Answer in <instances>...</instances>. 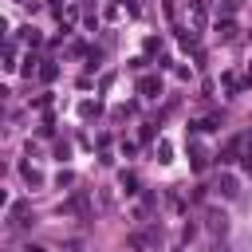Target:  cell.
<instances>
[{
    "mask_svg": "<svg viewBox=\"0 0 252 252\" xmlns=\"http://www.w3.org/2000/svg\"><path fill=\"white\" fill-rule=\"evenodd\" d=\"M138 91H142L146 98H154V94H161V79H154V75H146V79L138 83Z\"/></svg>",
    "mask_w": 252,
    "mask_h": 252,
    "instance_id": "277c9868",
    "label": "cell"
},
{
    "mask_svg": "<svg viewBox=\"0 0 252 252\" xmlns=\"http://www.w3.org/2000/svg\"><path fill=\"white\" fill-rule=\"evenodd\" d=\"M20 177H24L28 185H39V181H43V177H39V169H32L28 161H20Z\"/></svg>",
    "mask_w": 252,
    "mask_h": 252,
    "instance_id": "52a82bcc",
    "label": "cell"
},
{
    "mask_svg": "<svg viewBox=\"0 0 252 252\" xmlns=\"http://www.w3.org/2000/svg\"><path fill=\"white\" fill-rule=\"evenodd\" d=\"M209 228H213L217 236H224V232H228V217H224V213H209Z\"/></svg>",
    "mask_w": 252,
    "mask_h": 252,
    "instance_id": "5b68a950",
    "label": "cell"
},
{
    "mask_svg": "<svg viewBox=\"0 0 252 252\" xmlns=\"http://www.w3.org/2000/svg\"><path fill=\"white\" fill-rule=\"evenodd\" d=\"M24 252H43V248H24Z\"/></svg>",
    "mask_w": 252,
    "mask_h": 252,
    "instance_id": "9c48e42d",
    "label": "cell"
},
{
    "mask_svg": "<svg viewBox=\"0 0 252 252\" xmlns=\"http://www.w3.org/2000/svg\"><path fill=\"white\" fill-rule=\"evenodd\" d=\"M217 189H220L224 197H236V177H232V173H220V181H217Z\"/></svg>",
    "mask_w": 252,
    "mask_h": 252,
    "instance_id": "8992f818",
    "label": "cell"
},
{
    "mask_svg": "<svg viewBox=\"0 0 252 252\" xmlns=\"http://www.w3.org/2000/svg\"><path fill=\"white\" fill-rule=\"evenodd\" d=\"M158 236H161L158 228H138V232L126 236V248H134V252H150V248L158 244Z\"/></svg>",
    "mask_w": 252,
    "mask_h": 252,
    "instance_id": "7a4b0ae2",
    "label": "cell"
},
{
    "mask_svg": "<svg viewBox=\"0 0 252 252\" xmlns=\"http://www.w3.org/2000/svg\"><path fill=\"white\" fill-rule=\"evenodd\" d=\"M205 16H209L205 0H193V28H201V24H205Z\"/></svg>",
    "mask_w": 252,
    "mask_h": 252,
    "instance_id": "ba28073f",
    "label": "cell"
},
{
    "mask_svg": "<svg viewBox=\"0 0 252 252\" xmlns=\"http://www.w3.org/2000/svg\"><path fill=\"white\" fill-rule=\"evenodd\" d=\"M32 220H35V217H32V205H28V201H16V205L8 209V220H4V224L16 232V228H28Z\"/></svg>",
    "mask_w": 252,
    "mask_h": 252,
    "instance_id": "6da1fadb",
    "label": "cell"
},
{
    "mask_svg": "<svg viewBox=\"0 0 252 252\" xmlns=\"http://www.w3.org/2000/svg\"><path fill=\"white\" fill-rule=\"evenodd\" d=\"M248 83H252V67H248Z\"/></svg>",
    "mask_w": 252,
    "mask_h": 252,
    "instance_id": "30bf717a",
    "label": "cell"
},
{
    "mask_svg": "<svg viewBox=\"0 0 252 252\" xmlns=\"http://www.w3.org/2000/svg\"><path fill=\"white\" fill-rule=\"evenodd\" d=\"M63 209H71V213H79V217H91V201H87L83 193H75V197H71Z\"/></svg>",
    "mask_w": 252,
    "mask_h": 252,
    "instance_id": "3957f363",
    "label": "cell"
}]
</instances>
